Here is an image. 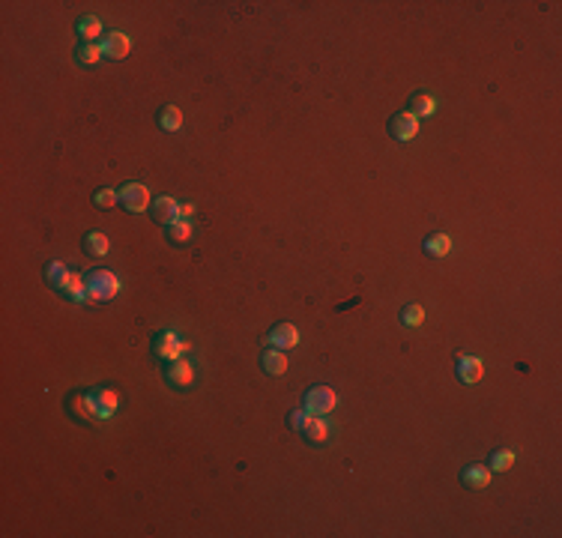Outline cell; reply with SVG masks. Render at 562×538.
<instances>
[{"instance_id":"obj_11","label":"cell","mask_w":562,"mask_h":538,"mask_svg":"<svg viewBox=\"0 0 562 538\" xmlns=\"http://www.w3.org/2000/svg\"><path fill=\"white\" fill-rule=\"evenodd\" d=\"M481 377H485V365H481V359L461 353L458 356V380L466 383V386H473V383H479Z\"/></svg>"},{"instance_id":"obj_24","label":"cell","mask_w":562,"mask_h":538,"mask_svg":"<svg viewBox=\"0 0 562 538\" xmlns=\"http://www.w3.org/2000/svg\"><path fill=\"white\" fill-rule=\"evenodd\" d=\"M422 320H425V309H422V305H407V309H404L401 311V323H404V326H419V323Z\"/></svg>"},{"instance_id":"obj_13","label":"cell","mask_w":562,"mask_h":538,"mask_svg":"<svg viewBox=\"0 0 562 538\" xmlns=\"http://www.w3.org/2000/svg\"><path fill=\"white\" fill-rule=\"evenodd\" d=\"M129 48H132V42H129L126 33H120V30H111V33L105 36V42H102L105 57H111V60H126Z\"/></svg>"},{"instance_id":"obj_18","label":"cell","mask_w":562,"mask_h":538,"mask_svg":"<svg viewBox=\"0 0 562 538\" xmlns=\"http://www.w3.org/2000/svg\"><path fill=\"white\" fill-rule=\"evenodd\" d=\"M192 234H195V227H192L189 219H180L174 224H168V239L174 242V245H185V242L192 239Z\"/></svg>"},{"instance_id":"obj_26","label":"cell","mask_w":562,"mask_h":538,"mask_svg":"<svg viewBox=\"0 0 562 538\" xmlns=\"http://www.w3.org/2000/svg\"><path fill=\"white\" fill-rule=\"evenodd\" d=\"M63 275H66V267L60 264V260H51V264H48V269H45V279H48V284H51V287H57V284H60V279H63Z\"/></svg>"},{"instance_id":"obj_25","label":"cell","mask_w":562,"mask_h":538,"mask_svg":"<svg viewBox=\"0 0 562 538\" xmlns=\"http://www.w3.org/2000/svg\"><path fill=\"white\" fill-rule=\"evenodd\" d=\"M511 464H514V452H511V449L494 452V457H491V470H496V472H506Z\"/></svg>"},{"instance_id":"obj_22","label":"cell","mask_w":562,"mask_h":538,"mask_svg":"<svg viewBox=\"0 0 562 538\" xmlns=\"http://www.w3.org/2000/svg\"><path fill=\"white\" fill-rule=\"evenodd\" d=\"M449 252H451L449 234H434V237L425 239V254H431V257H446Z\"/></svg>"},{"instance_id":"obj_16","label":"cell","mask_w":562,"mask_h":538,"mask_svg":"<svg viewBox=\"0 0 562 538\" xmlns=\"http://www.w3.org/2000/svg\"><path fill=\"white\" fill-rule=\"evenodd\" d=\"M102 57H105V51H102L99 42H81V45H78V51H75V60L81 66H96Z\"/></svg>"},{"instance_id":"obj_23","label":"cell","mask_w":562,"mask_h":538,"mask_svg":"<svg viewBox=\"0 0 562 538\" xmlns=\"http://www.w3.org/2000/svg\"><path fill=\"white\" fill-rule=\"evenodd\" d=\"M93 204H96L99 209H111V207L120 204V192H114V189H99L96 197H93Z\"/></svg>"},{"instance_id":"obj_3","label":"cell","mask_w":562,"mask_h":538,"mask_svg":"<svg viewBox=\"0 0 562 538\" xmlns=\"http://www.w3.org/2000/svg\"><path fill=\"white\" fill-rule=\"evenodd\" d=\"M87 401L93 410V419H111L120 410V392L111 386H99V389L87 392Z\"/></svg>"},{"instance_id":"obj_21","label":"cell","mask_w":562,"mask_h":538,"mask_svg":"<svg viewBox=\"0 0 562 538\" xmlns=\"http://www.w3.org/2000/svg\"><path fill=\"white\" fill-rule=\"evenodd\" d=\"M436 111V99L431 96V93H416L413 99H410V114H416V117H431Z\"/></svg>"},{"instance_id":"obj_15","label":"cell","mask_w":562,"mask_h":538,"mask_svg":"<svg viewBox=\"0 0 562 538\" xmlns=\"http://www.w3.org/2000/svg\"><path fill=\"white\" fill-rule=\"evenodd\" d=\"M260 365H263V371L272 374V377L287 374V368H290V362H287V356H285V350H267V353L260 356Z\"/></svg>"},{"instance_id":"obj_7","label":"cell","mask_w":562,"mask_h":538,"mask_svg":"<svg viewBox=\"0 0 562 538\" xmlns=\"http://www.w3.org/2000/svg\"><path fill=\"white\" fill-rule=\"evenodd\" d=\"M54 290H60V294H63L66 299H72V302H87V275L75 272V269H66V275L60 279V284Z\"/></svg>"},{"instance_id":"obj_14","label":"cell","mask_w":562,"mask_h":538,"mask_svg":"<svg viewBox=\"0 0 562 538\" xmlns=\"http://www.w3.org/2000/svg\"><path fill=\"white\" fill-rule=\"evenodd\" d=\"M491 479H494V470L485 467V464H473V467H466L461 472L464 487H473V490H485L491 485Z\"/></svg>"},{"instance_id":"obj_10","label":"cell","mask_w":562,"mask_h":538,"mask_svg":"<svg viewBox=\"0 0 562 538\" xmlns=\"http://www.w3.org/2000/svg\"><path fill=\"white\" fill-rule=\"evenodd\" d=\"M267 344H272L275 350H290V347L300 344V332H296L293 323H278V326L270 329Z\"/></svg>"},{"instance_id":"obj_20","label":"cell","mask_w":562,"mask_h":538,"mask_svg":"<svg viewBox=\"0 0 562 538\" xmlns=\"http://www.w3.org/2000/svg\"><path fill=\"white\" fill-rule=\"evenodd\" d=\"M159 126L165 132H177L183 126V111H180L177 105H165L162 111H159Z\"/></svg>"},{"instance_id":"obj_12","label":"cell","mask_w":562,"mask_h":538,"mask_svg":"<svg viewBox=\"0 0 562 538\" xmlns=\"http://www.w3.org/2000/svg\"><path fill=\"white\" fill-rule=\"evenodd\" d=\"M153 215H155V222L168 227V224L180 222V204L170 195H162V197H155V201H153Z\"/></svg>"},{"instance_id":"obj_9","label":"cell","mask_w":562,"mask_h":538,"mask_svg":"<svg viewBox=\"0 0 562 538\" xmlns=\"http://www.w3.org/2000/svg\"><path fill=\"white\" fill-rule=\"evenodd\" d=\"M165 380H168L174 389H189L192 383H195V365H192L189 359H177L174 365L168 368Z\"/></svg>"},{"instance_id":"obj_5","label":"cell","mask_w":562,"mask_h":538,"mask_svg":"<svg viewBox=\"0 0 562 538\" xmlns=\"http://www.w3.org/2000/svg\"><path fill=\"white\" fill-rule=\"evenodd\" d=\"M150 201L153 197H150V189L144 186V182H126V186L120 189V207L132 215L144 212L150 207Z\"/></svg>"},{"instance_id":"obj_8","label":"cell","mask_w":562,"mask_h":538,"mask_svg":"<svg viewBox=\"0 0 562 538\" xmlns=\"http://www.w3.org/2000/svg\"><path fill=\"white\" fill-rule=\"evenodd\" d=\"M389 135L395 138V141H413V138L419 135V117L410 114V111H401L395 114L392 120H389Z\"/></svg>"},{"instance_id":"obj_27","label":"cell","mask_w":562,"mask_h":538,"mask_svg":"<svg viewBox=\"0 0 562 538\" xmlns=\"http://www.w3.org/2000/svg\"><path fill=\"white\" fill-rule=\"evenodd\" d=\"M308 419H311V413H308V410H293L290 416H287V425H290V430H302Z\"/></svg>"},{"instance_id":"obj_6","label":"cell","mask_w":562,"mask_h":538,"mask_svg":"<svg viewBox=\"0 0 562 538\" xmlns=\"http://www.w3.org/2000/svg\"><path fill=\"white\" fill-rule=\"evenodd\" d=\"M300 434H302L305 443H311V445H329V443H332V434H335V428H332V422L326 419V416H311V419L305 422V428L300 430Z\"/></svg>"},{"instance_id":"obj_19","label":"cell","mask_w":562,"mask_h":538,"mask_svg":"<svg viewBox=\"0 0 562 538\" xmlns=\"http://www.w3.org/2000/svg\"><path fill=\"white\" fill-rule=\"evenodd\" d=\"M78 36H81L84 42H96L102 36V21L96 19V15H84V19L78 21Z\"/></svg>"},{"instance_id":"obj_17","label":"cell","mask_w":562,"mask_h":538,"mask_svg":"<svg viewBox=\"0 0 562 538\" xmlns=\"http://www.w3.org/2000/svg\"><path fill=\"white\" fill-rule=\"evenodd\" d=\"M84 252L93 254V257H105L108 252H111V242H108V237L99 234V230H90V234L84 237Z\"/></svg>"},{"instance_id":"obj_2","label":"cell","mask_w":562,"mask_h":538,"mask_svg":"<svg viewBox=\"0 0 562 538\" xmlns=\"http://www.w3.org/2000/svg\"><path fill=\"white\" fill-rule=\"evenodd\" d=\"M189 350H192V344L183 341L174 329H165L162 335H155V344H153L155 359H165V362H177V359H183V353H189Z\"/></svg>"},{"instance_id":"obj_28","label":"cell","mask_w":562,"mask_h":538,"mask_svg":"<svg viewBox=\"0 0 562 538\" xmlns=\"http://www.w3.org/2000/svg\"><path fill=\"white\" fill-rule=\"evenodd\" d=\"M192 215H195L192 204H180V219H192Z\"/></svg>"},{"instance_id":"obj_1","label":"cell","mask_w":562,"mask_h":538,"mask_svg":"<svg viewBox=\"0 0 562 538\" xmlns=\"http://www.w3.org/2000/svg\"><path fill=\"white\" fill-rule=\"evenodd\" d=\"M120 287H123V284H120V279H117L111 269L96 267V269L87 272V302H90V305L114 299V296L120 294Z\"/></svg>"},{"instance_id":"obj_4","label":"cell","mask_w":562,"mask_h":538,"mask_svg":"<svg viewBox=\"0 0 562 538\" xmlns=\"http://www.w3.org/2000/svg\"><path fill=\"white\" fill-rule=\"evenodd\" d=\"M338 407V395L332 386H311L305 395V410L311 416H329Z\"/></svg>"}]
</instances>
